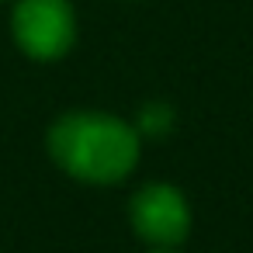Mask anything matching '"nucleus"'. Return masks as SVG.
<instances>
[{
  "instance_id": "nucleus-5",
  "label": "nucleus",
  "mask_w": 253,
  "mask_h": 253,
  "mask_svg": "<svg viewBox=\"0 0 253 253\" xmlns=\"http://www.w3.org/2000/svg\"><path fill=\"white\" fill-rule=\"evenodd\" d=\"M160 253H170V250H160Z\"/></svg>"
},
{
  "instance_id": "nucleus-3",
  "label": "nucleus",
  "mask_w": 253,
  "mask_h": 253,
  "mask_svg": "<svg viewBox=\"0 0 253 253\" xmlns=\"http://www.w3.org/2000/svg\"><path fill=\"white\" fill-rule=\"evenodd\" d=\"M132 229L153 246H180L191 232V208L170 184H149L132 198Z\"/></svg>"
},
{
  "instance_id": "nucleus-2",
  "label": "nucleus",
  "mask_w": 253,
  "mask_h": 253,
  "mask_svg": "<svg viewBox=\"0 0 253 253\" xmlns=\"http://www.w3.org/2000/svg\"><path fill=\"white\" fill-rule=\"evenodd\" d=\"M11 28L32 59H59L77 39V18L66 0H18Z\"/></svg>"
},
{
  "instance_id": "nucleus-4",
  "label": "nucleus",
  "mask_w": 253,
  "mask_h": 253,
  "mask_svg": "<svg viewBox=\"0 0 253 253\" xmlns=\"http://www.w3.org/2000/svg\"><path fill=\"white\" fill-rule=\"evenodd\" d=\"M139 118H142L139 132H146V135H160V132H167L173 125V111L170 108H146Z\"/></svg>"
},
{
  "instance_id": "nucleus-1",
  "label": "nucleus",
  "mask_w": 253,
  "mask_h": 253,
  "mask_svg": "<svg viewBox=\"0 0 253 253\" xmlns=\"http://www.w3.org/2000/svg\"><path fill=\"white\" fill-rule=\"evenodd\" d=\"M139 128L101 111H73L49 128L52 160L87 184H115L128 177L139 163Z\"/></svg>"
}]
</instances>
